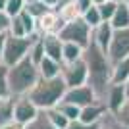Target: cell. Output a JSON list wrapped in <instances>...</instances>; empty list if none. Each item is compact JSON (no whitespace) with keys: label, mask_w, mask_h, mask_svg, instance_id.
<instances>
[{"label":"cell","mask_w":129,"mask_h":129,"mask_svg":"<svg viewBox=\"0 0 129 129\" xmlns=\"http://www.w3.org/2000/svg\"><path fill=\"white\" fill-rule=\"evenodd\" d=\"M127 79H129V58H125V60H121V62H118V64H114L112 83L123 85Z\"/></svg>","instance_id":"cell-18"},{"label":"cell","mask_w":129,"mask_h":129,"mask_svg":"<svg viewBox=\"0 0 129 129\" xmlns=\"http://www.w3.org/2000/svg\"><path fill=\"white\" fill-rule=\"evenodd\" d=\"M43 2H44L46 6H50V8H54V10H56V6H58L60 0H43Z\"/></svg>","instance_id":"cell-36"},{"label":"cell","mask_w":129,"mask_h":129,"mask_svg":"<svg viewBox=\"0 0 129 129\" xmlns=\"http://www.w3.org/2000/svg\"><path fill=\"white\" fill-rule=\"evenodd\" d=\"M123 85H125V92H127V98H129V79H127V81H125Z\"/></svg>","instance_id":"cell-39"},{"label":"cell","mask_w":129,"mask_h":129,"mask_svg":"<svg viewBox=\"0 0 129 129\" xmlns=\"http://www.w3.org/2000/svg\"><path fill=\"white\" fill-rule=\"evenodd\" d=\"M83 19H85V23L91 27V29H96V27L102 23V16H100L98 6H92V8H89V10L83 14Z\"/></svg>","instance_id":"cell-25"},{"label":"cell","mask_w":129,"mask_h":129,"mask_svg":"<svg viewBox=\"0 0 129 129\" xmlns=\"http://www.w3.org/2000/svg\"><path fill=\"white\" fill-rule=\"evenodd\" d=\"M98 10H100L102 21H112L114 14H116V10H118V2H114V0H108L106 4L98 6Z\"/></svg>","instance_id":"cell-29"},{"label":"cell","mask_w":129,"mask_h":129,"mask_svg":"<svg viewBox=\"0 0 129 129\" xmlns=\"http://www.w3.org/2000/svg\"><path fill=\"white\" fill-rule=\"evenodd\" d=\"M68 2H73V0H60V2H58V6H62V4H68ZM58 6H56V8H58Z\"/></svg>","instance_id":"cell-40"},{"label":"cell","mask_w":129,"mask_h":129,"mask_svg":"<svg viewBox=\"0 0 129 129\" xmlns=\"http://www.w3.org/2000/svg\"><path fill=\"white\" fill-rule=\"evenodd\" d=\"M106 114H108L106 104L100 102V100H96V102H92V104H89V106L81 108V118H79V121H83V123L94 127V125H98L104 119Z\"/></svg>","instance_id":"cell-11"},{"label":"cell","mask_w":129,"mask_h":129,"mask_svg":"<svg viewBox=\"0 0 129 129\" xmlns=\"http://www.w3.org/2000/svg\"><path fill=\"white\" fill-rule=\"evenodd\" d=\"M25 10L31 14L35 19H39V17H43L44 14L48 10H54V8H50V6H46L43 2V0H33V2H27V6H25Z\"/></svg>","instance_id":"cell-23"},{"label":"cell","mask_w":129,"mask_h":129,"mask_svg":"<svg viewBox=\"0 0 129 129\" xmlns=\"http://www.w3.org/2000/svg\"><path fill=\"white\" fill-rule=\"evenodd\" d=\"M85 62L89 68V85L94 89L96 96L100 102L106 100V92L112 85V73H114V64L108 52L98 48L94 43H91L89 48H85Z\"/></svg>","instance_id":"cell-1"},{"label":"cell","mask_w":129,"mask_h":129,"mask_svg":"<svg viewBox=\"0 0 129 129\" xmlns=\"http://www.w3.org/2000/svg\"><path fill=\"white\" fill-rule=\"evenodd\" d=\"M41 79V71L39 66L33 64L31 58L27 56L25 60L17 62L16 66H12L8 71V81H10V94L14 98L17 96H27L31 89L39 83Z\"/></svg>","instance_id":"cell-3"},{"label":"cell","mask_w":129,"mask_h":129,"mask_svg":"<svg viewBox=\"0 0 129 129\" xmlns=\"http://www.w3.org/2000/svg\"><path fill=\"white\" fill-rule=\"evenodd\" d=\"M127 102V92H125V85H118V83H112L110 89L106 92V104L108 112L110 114H118L121 110V106Z\"/></svg>","instance_id":"cell-10"},{"label":"cell","mask_w":129,"mask_h":129,"mask_svg":"<svg viewBox=\"0 0 129 129\" xmlns=\"http://www.w3.org/2000/svg\"><path fill=\"white\" fill-rule=\"evenodd\" d=\"M8 35H14V37H29V35H27L25 25H23V19H21L19 16L12 17L10 29H8Z\"/></svg>","instance_id":"cell-27"},{"label":"cell","mask_w":129,"mask_h":129,"mask_svg":"<svg viewBox=\"0 0 129 129\" xmlns=\"http://www.w3.org/2000/svg\"><path fill=\"white\" fill-rule=\"evenodd\" d=\"M64 100L66 102H71V104H77L79 108H85V106H89V104L96 102L98 96H96V92H94V89L87 83V85H81V87L68 89Z\"/></svg>","instance_id":"cell-9"},{"label":"cell","mask_w":129,"mask_h":129,"mask_svg":"<svg viewBox=\"0 0 129 129\" xmlns=\"http://www.w3.org/2000/svg\"><path fill=\"white\" fill-rule=\"evenodd\" d=\"M56 108H58L60 112H62L66 118L70 119V121H77V119L81 118V108L77 106V104H71V102H66V100H62V102H60Z\"/></svg>","instance_id":"cell-22"},{"label":"cell","mask_w":129,"mask_h":129,"mask_svg":"<svg viewBox=\"0 0 129 129\" xmlns=\"http://www.w3.org/2000/svg\"><path fill=\"white\" fill-rule=\"evenodd\" d=\"M123 129H129V127H125V125H123Z\"/></svg>","instance_id":"cell-42"},{"label":"cell","mask_w":129,"mask_h":129,"mask_svg":"<svg viewBox=\"0 0 129 129\" xmlns=\"http://www.w3.org/2000/svg\"><path fill=\"white\" fill-rule=\"evenodd\" d=\"M41 110L37 108V104L33 102L29 96H17L14 98V121L21 123L23 127L29 125L33 119L37 118Z\"/></svg>","instance_id":"cell-7"},{"label":"cell","mask_w":129,"mask_h":129,"mask_svg":"<svg viewBox=\"0 0 129 129\" xmlns=\"http://www.w3.org/2000/svg\"><path fill=\"white\" fill-rule=\"evenodd\" d=\"M75 2H77V6H79V10L83 12V14H85L89 8H92V6H94V4H92V0H75Z\"/></svg>","instance_id":"cell-32"},{"label":"cell","mask_w":129,"mask_h":129,"mask_svg":"<svg viewBox=\"0 0 129 129\" xmlns=\"http://www.w3.org/2000/svg\"><path fill=\"white\" fill-rule=\"evenodd\" d=\"M62 62H56V60L44 56V60L39 64V71H41V77L43 79H54V77L62 75Z\"/></svg>","instance_id":"cell-14"},{"label":"cell","mask_w":129,"mask_h":129,"mask_svg":"<svg viewBox=\"0 0 129 129\" xmlns=\"http://www.w3.org/2000/svg\"><path fill=\"white\" fill-rule=\"evenodd\" d=\"M23 129H56V127L50 123V119H48V116H46V112H41L37 118L31 121V123L25 125Z\"/></svg>","instance_id":"cell-26"},{"label":"cell","mask_w":129,"mask_h":129,"mask_svg":"<svg viewBox=\"0 0 129 129\" xmlns=\"http://www.w3.org/2000/svg\"><path fill=\"white\" fill-rule=\"evenodd\" d=\"M56 12L60 14V17H62V21H64V23H71V21H75V19H81V17H83V12L79 10V6H77L75 0H73V2H68V4L58 6Z\"/></svg>","instance_id":"cell-15"},{"label":"cell","mask_w":129,"mask_h":129,"mask_svg":"<svg viewBox=\"0 0 129 129\" xmlns=\"http://www.w3.org/2000/svg\"><path fill=\"white\" fill-rule=\"evenodd\" d=\"M25 6H27V0H8L4 12L10 17H16V16H19V14L25 10Z\"/></svg>","instance_id":"cell-28"},{"label":"cell","mask_w":129,"mask_h":129,"mask_svg":"<svg viewBox=\"0 0 129 129\" xmlns=\"http://www.w3.org/2000/svg\"><path fill=\"white\" fill-rule=\"evenodd\" d=\"M96 127V125H94ZM94 127H91V125H87V123H83V121H71L70 125H68V129H94Z\"/></svg>","instance_id":"cell-33"},{"label":"cell","mask_w":129,"mask_h":129,"mask_svg":"<svg viewBox=\"0 0 129 129\" xmlns=\"http://www.w3.org/2000/svg\"><path fill=\"white\" fill-rule=\"evenodd\" d=\"M108 56L112 60V64H118L121 60L129 58V29H121V31L114 33V39L108 48Z\"/></svg>","instance_id":"cell-8"},{"label":"cell","mask_w":129,"mask_h":129,"mask_svg":"<svg viewBox=\"0 0 129 129\" xmlns=\"http://www.w3.org/2000/svg\"><path fill=\"white\" fill-rule=\"evenodd\" d=\"M116 118H118V121L121 125H125V127H129V98H127V102L121 106V110H119L118 114H116Z\"/></svg>","instance_id":"cell-30"},{"label":"cell","mask_w":129,"mask_h":129,"mask_svg":"<svg viewBox=\"0 0 129 129\" xmlns=\"http://www.w3.org/2000/svg\"><path fill=\"white\" fill-rule=\"evenodd\" d=\"M108 0H92V4L94 6H102V4H106Z\"/></svg>","instance_id":"cell-37"},{"label":"cell","mask_w":129,"mask_h":129,"mask_svg":"<svg viewBox=\"0 0 129 129\" xmlns=\"http://www.w3.org/2000/svg\"><path fill=\"white\" fill-rule=\"evenodd\" d=\"M27 2H33V0H27Z\"/></svg>","instance_id":"cell-43"},{"label":"cell","mask_w":129,"mask_h":129,"mask_svg":"<svg viewBox=\"0 0 129 129\" xmlns=\"http://www.w3.org/2000/svg\"><path fill=\"white\" fill-rule=\"evenodd\" d=\"M44 43H43V35H37L35 37V41H33V44H31V50H29V58H31V62L33 64H41L44 60Z\"/></svg>","instance_id":"cell-19"},{"label":"cell","mask_w":129,"mask_h":129,"mask_svg":"<svg viewBox=\"0 0 129 129\" xmlns=\"http://www.w3.org/2000/svg\"><path fill=\"white\" fill-rule=\"evenodd\" d=\"M94 129H96V127H94Z\"/></svg>","instance_id":"cell-45"},{"label":"cell","mask_w":129,"mask_h":129,"mask_svg":"<svg viewBox=\"0 0 129 129\" xmlns=\"http://www.w3.org/2000/svg\"><path fill=\"white\" fill-rule=\"evenodd\" d=\"M114 2H118V4H121V2H127V0H114Z\"/></svg>","instance_id":"cell-41"},{"label":"cell","mask_w":129,"mask_h":129,"mask_svg":"<svg viewBox=\"0 0 129 129\" xmlns=\"http://www.w3.org/2000/svg\"><path fill=\"white\" fill-rule=\"evenodd\" d=\"M6 39H8V33H0V62H2V54H4Z\"/></svg>","instance_id":"cell-35"},{"label":"cell","mask_w":129,"mask_h":129,"mask_svg":"<svg viewBox=\"0 0 129 129\" xmlns=\"http://www.w3.org/2000/svg\"><path fill=\"white\" fill-rule=\"evenodd\" d=\"M8 71L10 68L0 62V98H10V81H8Z\"/></svg>","instance_id":"cell-24"},{"label":"cell","mask_w":129,"mask_h":129,"mask_svg":"<svg viewBox=\"0 0 129 129\" xmlns=\"http://www.w3.org/2000/svg\"><path fill=\"white\" fill-rule=\"evenodd\" d=\"M112 27L116 31H121V29H129V6L127 2H121L118 4V10L112 17Z\"/></svg>","instance_id":"cell-16"},{"label":"cell","mask_w":129,"mask_h":129,"mask_svg":"<svg viewBox=\"0 0 129 129\" xmlns=\"http://www.w3.org/2000/svg\"><path fill=\"white\" fill-rule=\"evenodd\" d=\"M46 116H48L50 123H52L56 129H68V125L71 123L70 119L58 110V108H50V110H46Z\"/></svg>","instance_id":"cell-21"},{"label":"cell","mask_w":129,"mask_h":129,"mask_svg":"<svg viewBox=\"0 0 129 129\" xmlns=\"http://www.w3.org/2000/svg\"><path fill=\"white\" fill-rule=\"evenodd\" d=\"M66 92H68V85L62 79V75L54 77V79H43L41 77L39 83L31 89V92L27 96L37 104V108L41 112H46L50 108H56L64 100Z\"/></svg>","instance_id":"cell-2"},{"label":"cell","mask_w":129,"mask_h":129,"mask_svg":"<svg viewBox=\"0 0 129 129\" xmlns=\"http://www.w3.org/2000/svg\"><path fill=\"white\" fill-rule=\"evenodd\" d=\"M0 129H23V125L17 123V121H8V123L0 125Z\"/></svg>","instance_id":"cell-34"},{"label":"cell","mask_w":129,"mask_h":129,"mask_svg":"<svg viewBox=\"0 0 129 129\" xmlns=\"http://www.w3.org/2000/svg\"><path fill=\"white\" fill-rule=\"evenodd\" d=\"M14 121V96L0 98V125Z\"/></svg>","instance_id":"cell-20"},{"label":"cell","mask_w":129,"mask_h":129,"mask_svg":"<svg viewBox=\"0 0 129 129\" xmlns=\"http://www.w3.org/2000/svg\"><path fill=\"white\" fill-rule=\"evenodd\" d=\"M6 2L8 0H0V10H6Z\"/></svg>","instance_id":"cell-38"},{"label":"cell","mask_w":129,"mask_h":129,"mask_svg":"<svg viewBox=\"0 0 129 129\" xmlns=\"http://www.w3.org/2000/svg\"><path fill=\"white\" fill-rule=\"evenodd\" d=\"M37 35H33V37H14V35H8L6 46H4V54H2V64L12 68V66H16L17 62L25 60L27 56H29L31 44H33V41H35Z\"/></svg>","instance_id":"cell-4"},{"label":"cell","mask_w":129,"mask_h":129,"mask_svg":"<svg viewBox=\"0 0 129 129\" xmlns=\"http://www.w3.org/2000/svg\"><path fill=\"white\" fill-rule=\"evenodd\" d=\"M127 6H129V0H127Z\"/></svg>","instance_id":"cell-44"},{"label":"cell","mask_w":129,"mask_h":129,"mask_svg":"<svg viewBox=\"0 0 129 129\" xmlns=\"http://www.w3.org/2000/svg\"><path fill=\"white\" fill-rule=\"evenodd\" d=\"M43 43H44V54L48 58L64 64V41H62V37L60 35H43Z\"/></svg>","instance_id":"cell-13"},{"label":"cell","mask_w":129,"mask_h":129,"mask_svg":"<svg viewBox=\"0 0 129 129\" xmlns=\"http://www.w3.org/2000/svg\"><path fill=\"white\" fill-rule=\"evenodd\" d=\"M85 58V48L75 43H64V64H73Z\"/></svg>","instance_id":"cell-17"},{"label":"cell","mask_w":129,"mask_h":129,"mask_svg":"<svg viewBox=\"0 0 129 129\" xmlns=\"http://www.w3.org/2000/svg\"><path fill=\"white\" fill-rule=\"evenodd\" d=\"M62 79L66 81L68 89L87 85V83H89V68H87L85 58L77 60L73 64H64L62 66Z\"/></svg>","instance_id":"cell-6"},{"label":"cell","mask_w":129,"mask_h":129,"mask_svg":"<svg viewBox=\"0 0 129 129\" xmlns=\"http://www.w3.org/2000/svg\"><path fill=\"white\" fill-rule=\"evenodd\" d=\"M60 37L64 43H75L83 48H89L92 43V29L81 17V19H75L71 23H66L64 29L60 31Z\"/></svg>","instance_id":"cell-5"},{"label":"cell","mask_w":129,"mask_h":129,"mask_svg":"<svg viewBox=\"0 0 129 129\" xmlns=\"http://www.w3.org/2000/svg\"><path fill=\"white\" fill-rule=\"evenodd\" d=\"M114 33H116V29L112 27V23L102 21L96 29H92V43L96 44L98 48H102L104 52H108L110 43H112V39H114Z\"/></svg>","instance_id":"cell-12"},{"label":"cell","mask_w":129,"mask_h":129,"mask_svg":"<svg viewBox=\"0 0 129 129\" xmlns=\"http://www.w3.org/2000/svg\"><path fill=\"white\" fill-rule=\"evenodd\" d=\"M10 21H12V17L8 16L4 10H0V33H8V29H10Z\"/></svg>","instance_id":"cell-31"}]
</instances>
